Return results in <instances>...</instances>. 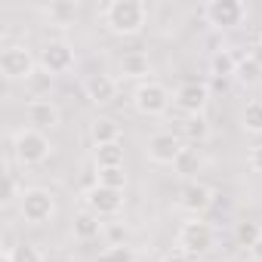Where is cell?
Segmentation results:
<instances>
[{
    "label": "cell",
    "instance_id": "cell-1",
    "mask_svg": "<svg viewBox=\"0 0 262 262\" xmlns=\"http://www.w3.org/2000/svg\"><path fill=\"white\" fill-rule=\"evenodd\" d=\"M102 25L117 37H136L148 25V7L142 0H111L102 7Z\"/></svg>",
    "mask_w": 262,
    "mask_h": 262
},
{
    "label": "cell",
    "instance_id": "cell-2",
    "mask_svg": "<svg viewBox=\"0 0 262 262\" xmlns=\"http://www.w3.org/2000/svg\"><path fill=\"white\" fill-rule=\"evenodd\" d=\"M13 155L22 167H40L50 155H53V142L47 133L34 126H22L13 133Z\"/></svg>",
    "mask_w": 262,
    "mask_h": 262
},
{
    "label": "cell",
    "instance_id": "cell-3",
    "mask_svg": "<svg viewBox=\"0 0 262 262\" xmlns=\"http://www.w3.org/2000/svg\"><path fill=\"white\" fill-rule=\"evenodd\" d=\"M216 247V228L210 222H204L201 216H191L179 225L176 231V250H182L188 259L194 256H204Z\"/></svg>",
    "mask_w": 262,
    "mask_h": 262
},
{
    "label": "cell",
    "instance_id": "cell-4",
    "mask_svg": "<svg viewBox=\"0 0 262 262\" xmlns=\"http://www.w3.org/2000/svg\"><path fill=\"white\" fill-rule=\"evenodd\" d=\"M37 56L25 47V43H7L0 50V74H4L10 83H19V80H31L34 71H37Z\"/></svg>",
    "mask_w": 262,
    "mask_h": 262
},
{
    "label": "cell",
    "instance_id": "cell-5",
    "mask_svg": "<svg viewBox=\"0 0 262 262\" xmlns=\"http://www.w3.org/2000/svg\"><path fill=\"white\" fill-rule=\"evenodd\" d=\"M19 216L28 225H47L56 219V194L50 188H25L19 198Z\"/></svg>",
    "mask_w": 262,
    "mask_h": 262
},
{
    "label": "cell",
    "instance_id": "cell-6",
    "mask_svg": "<svg viewBox=\"0 0 262 262\" xmlns=\"http://www.w3.org/2000/svg\"><path fill=\"white\" fill-rule=\"evenodd\" d=\"M133 108L139 111V114H145V117H161V114H167L170 111V102H173V93L164 86V83H158V80H145V83H139L136 90H133Z\"/></svg>",
    "mask_w": 262,
    "mask_h": 262
},
{
    "label": "cell",
    "instance_id": "cell-7",
    "mask_svg": "<svg viewBox=\"0 0 262 262\" xmlns=\"http://www.w3.org/2000/svg\"><path fill=\"white\" fill-rule=\"evenodd\" d=\"M37 65L50 74V77H62L68 71H74L77 65V53L68 40H47L37 53Z\"/></svg>",
    "mask_w": 262,
    "mask_h": 262
},
{
    "label": "cell",
    "instance_id": "cell-8",
    "mask_svg": "<svg viewBox=\"0 0 262 262\" xmlns=\"http://www.w3.org/2000/svg\"><path fill=\"white\" fill-rule=\"evenodd\" d=\"M185 151V142L179 133H170V129H161V133L148 136L145 142V158L158 167H176V161L182 158Z\"/></svg>",
    "mask_w": 262,
    "mask_h": 262
},
{
    "label": "cell",
    "instance_id": "cell-9",
    "mask_svg": "<svg viewBox=\"0 0 262 262\" xmlns=\"http://www.w3.org/2000/svg\"><path fill=\"white\" fill-rule=\"evenodd\" d=\"M244 19H247V7L241 0H210L204 7V22L219 31H231V28L244 25Z\"/></svg>",
    "mask_w": 262,
    "mask_h": 262
},
{
    "label": "cell",
    "instance_id": "cell-10",
    "mask_svg": "<svg viewBox=\"0 0 262 262\" xmlns=\"http://www.w3.org/2000/svg\"><path fill=\"white\" fill-rule=\"evenodd\" d=\"M83 204H86V210L96 213L99 219H108V216H117V213L123 210L126 198H123V191H117V188H105V185L96 182L93 188H86Z\"/></svg>",
    "mask_w": 262,
    "mask_h": 262
},
{
    "label": "cell",
    "instance_id": "cell-11",
    "mask_svg": "<svg viewBox=\"0 0 262 262\" xmlns=\"http://www.w3.org/2000/svg\"><path fill=\"white\" fill-rule=\"evenodd\" d=\"M80 90H83V96L93 102V105H111L114 99H117V80L111 77V74H105V71H93V74H83V80H80Z\"/></svg>",
    "mask_w": 262,
    "mask_h": 262
},
{
    "label": "cell",
    "instance_id": "cell-12",
    "mask_svg": "<svg viewBox=\"0 0 262 262\" xmlns=\"http://www.w3.org/2000/svg\"><path fill=\"white\" fill-rule=\"evenodd\" d=\"M173 102L179 111H185V117H198V114H204V108L210 102V90H207V83L188 80L173 93Z\"/></svg>",
    "mask_w": 262,
    "mask_h": 262
},
{
    "label": "cell",
    "instance_id": "cell-13",
    "mask_svg": "<svg viewBox=\"0 0 262 262\" xmlns=\"http://www.w3.org/2000/svg\"><path fill=\"white\" fill-rule=\"evenodd\" d=\"M25 120H28V126L47 133V129H56V126L62 123V111H59L56 102H50V99H31V102L25 105Z\"/></svg>",
    "mask_w": 262,
    "mask_h": 262
},
{
    "label": "cell",
    "instance_id": "cell-14",
    "mask_svg": "<svg viewBox=\"0 0 262 262\" xmlns=\"http://www.w3.org/2000/svg\"><path fill=\"white\" fill-rule=\"evenodd\" d=\"M179 207L191 216H204L213 207V188L204 182H185L179 191Z\"/></svg>",
    "mask_w": 262,
    "mask_h": 262
},
{
    "label": "cell",
    "instance_id": "cell-15",
    "mask_svg": "<svg viewBox=\"0 0 262 262\" xmlns=\"http://www.w3.org/2000/svg\"><path fill=\"white\" fill-rule=\"evenodd\" d=\"M120 74H123L126 80H139V83L151 80V77H148V74H151V59H148V53H142V50L123 53V56H120Z\"/></svg>",
    "mask_w": 262,
    "mask_h": 262
},
{
    "label": "cell",
    "instance_id": "cell-16",
    "mask_svg": "<svg viewBox=\"0 0 262 262\" xmlns=\"http://www.w3.org/2000/svg\"><path fill=\"white\" fill-rule=\"evenodd\" d=\"M90 139L96 148L102 145H120V123L111 120V117H96L90 123Z\"/></svg>",
    "mask_w": 262,
    "mask_h": 262
},
{
    "label": "cell",
    "instance_id": "cell-17",
    "mask_svg": "<svg viewBox=\"0 0 262 262\" xmlns=\"http://www.w3.org/2000/svg\"><path fill=\"white\" fill-rule=\"evenodd\" d=\"M102 222H99V216L96 213H90V210H83V213H77L74 216V225H71V231H74V237L80 241V244H86V241H96L99 234H102Z\"/></svg>",
    "mask_w": 262,
    "mask_h": 262
},
{
    "label": "cell",
    "instance_id": "cell-18",
    "mask_svg": "<svg viewBox=\"0 0 262 262\" xmlns=\"http://www.w3.org/2000/svg\"><path fill=\"white\" fill-rule=\"evenodd\" d=\"M234 80H237L241 86H256V83L262 80V62H259L253 53H247L244 59H237V71H234Z\"/></svg>",
    "mask_w": 262,
    "mask_h": 262
},
{
    "label": "cell",
    "instance_id": "cell-19",
    "mask_svg": "<svg viewBox=\"0 0 262 262\" xmlns=\"http://www.w3.org/2000/svg\"><path fill=\"white\" fill-rule=\"evenodd\" d=\"M234 71H237V59L228 50H216L210 56V74L216 80H228V77H234Z\"/></svg>",
    "mask_w": 262,
    "mask_h": 262
},
{
    "label": "cell",
    "instance_id": "cell-20",
    "mask_svg": "<svg viewBox=\"0 0 262 262\" xmlns=\"http://www.w3.org/2000/svg\"><path fill=\"white\" fill-rule=\"evenodd\" d=\"M241 126L250 136H262V99H253L241 111Z\"/></svg>",
    "mask_w": 262,
    "mask_h": 262
},
{
    "label": "cell",
    "instance_id": "cell-21",
    "mask_svg": "<svg viewBox=\"0 0 262 262\" xmlns=\"http://www.w3.org/2000/svg\"><path fill=\"white\" fill-rule=\"evenodd\" d=\"M179 136L188 139V142H207V139H210V123L204 120V114H198V117H185L182 126H179Z\"/></svg>",
    "mask_w": 262,
    "mask_h": 262
},
{
    "label": "cell",
    "instance_id": "cell-22",
    "mask_svg": "<svg viewBox=\"0 0 262 262\" xmlns=\"http://www.w3.org/2000/svg\"><path fill=\"white\" fill-rule=\"evenodd\" d=\"M4 247H10V253H13V262H47L37 244H28V241H19V244H13V237L7 234Z\"/></svg>",
    "mask_w": 262,
    "mask_h": 262
},
{
    "label": "cell",
    "instance_id": "cell-23",
    "mask_svg": "<svg viewBox=\"0 0 262 262\" xmlns=\"http://www.w3.org/2000/svg\"><path fill=\"white\" fill-rule=\"evenodd\" d=\"M259 237H262V222L244 219V222H237V225H234V241H237V247L253 250V244H256Z\"/></svg>",
    "mask_w": 262,
    "mask_h": 262
},
{
    "label": "cell",
    "instance_id": "cell-24",
    "mask_svg": "<svg viewBox=\"0 0 262 262\" xmlns=\"http://www.w3.org/2000/svg\"><path fill=\"white\" fill-rule=\"evenodd\" d=\"M96 170H108V167H123V148L120 145H102L93 155Z\"/></svg>",
    "mask_w": 262,
    "mask_h": 262
},
{
    "label": "cell",
    "instance_id": "cell-25",
    "mask_svg": "<svg viewBox=\"0 0 262 262\" xmlns=\"http://www.w3.org/2000/svg\"><path fill=\"white\" fill-rule=\"evenodd\" d=\"M96 262H136V253L129 244H108Z\"/></svg>",
    "mask_w": 262,
    "mask_h": 262
},
{
    "label": "cell",
    "instance_id": "cell-26",
    "mask_svg": "<svg viewBox=\"0 0 262 262\" xmlns=\"http://www.w3.org/2000/svg\"><path fill=\"white\" fill-rule=\"evenodd\" d=\"M96 182L105 185V188H117V191H123V188H126V170H123V167L96 170Z\"/></svg>",
    "mask_w": 262,
    "mask_h": 262
},
{
    "label": "cell",
    "instance_id": "cell-27",
    "mask_svg": "<svg viewBox=\"0 0 262 262\" xmlns=\"http://www.w3.org/2000/svg\"><path fill=\"white\" fill-rule=\"evenodd\" d=\"M198 167H201V161H198V155H194L191 148H185V151H182V158L176 161V170H179L182 176H191V173H198Z\"/></svg>",
    "mask_w": 262,
    "mask_h": 262
},
{
    "label": "cell",
    "instance_id": "cell-28",
    "mask_svg": "<svg viewBox=\"0 0 262 262\" xmlns=\"http://www.w3.org/2000/svg\"><path fill=\"white\" fill-rule=\"evenodd\" d=\"M43 13H47L50 19H59V25H65V19H71V16L77 13V7H71V4H50Z\"/></svg>",
    "mask_w": 262,
    "mask_h": 262
},
{
    "label": "cell",
    "instance_id": "cell-29",
    "mask_svg": "<svg viewBox=\"0 0 262 262\" xmlns=\"http://www.w3.org/2000/svg\"><path fill=\"white\" fill-rule=\"evenodd\" d=\"M25 194V188H19V182H16V173H10L7 170V191H4V207H10L13 201H19Z\"/></svg>",
    "mask_w": 262,
    "mask_h": 262
},
{
    "label": "cell",
    "instance_id": "cell-30",
    "mask_svg": "<svg viewBox=\"0 0 262 262\" xmlns=\"http://www.w3.org/2000/svg\"><path fill=\"white\" fill-rule=\"evenodd\" d=\"M247 164H250V170H253V173H259V176H262V142L250 148V155H247Z\"/></svg>",
    "mask_w": 262,
    "mask_h": 262
},
{
    "label": "cell",
    "instance_id": "cell-31",
    "mask_svg": "<svg viewBox=\"0 0 262 262\" xmlns=\"http://www.w3.org/2000/svg\"><path fill=\"white\" fill-rule=\"evenodd\" d=\"M161 262H188V256H185L182 250H173V253H167Z\"/></svg>",
    "mask_w": 262,
    "mask_h": 262
},
{
    "label": "cell",
    "instance_id": "cell-32",
    "mask_svg": "<svg viewBox=\"0 0 262 262\" xmlns=\"http://www.w3.org/2000/svg\"><path fill=\"white\" fill-rule=\"evenodd\" d=\"M250 256H253L256 262H262V237H259V241L253 244V250H250Z\"/></svg>",
    "mask_w": 262,
    "mask_h": 262
},
{
    "label": "cell",
    "instance_id": "cell-33",
    "mask_svg": "<svg viewBox=\"0 0 262 262\" xmlns=\"http://www.w3.org/2000/svg\"><path fill=\"white\" fill-rule=\"evenodd\" d=\"M0 262H13V253H10V247H4V250H0Z\"/></svg>",
    "mask_w": 262,
    "mask_h": 262
},
{
    "label": "cell",
    "instance_id": "cell-34",
    "mask_svg": "<svg viewBox=\"0 0 262 262\" xmlns=\"http://www.w3.org/2000/svg\"><path fill=\"white\" fill-rule=\"evenodd\" d=\"M213 262H231V259H213Z\"/></svg>",
    "mask_w": 262,
    "mask_h": 262
},
{
    "label": "cell",
    "instance_id": "cell-35",
    "mask_svg": "<svg viewBox=\"0 0 262 262\" xmlns=\"http://www.w3.org/2000/svg\"><path fill=\"white\" fill-rule=\"evenodd\" d=\"M259 43H262V31H259Z\"/></svg>",
    "mask_w": 262,
    "mask_h": 262
},
{
    "label": "cell",
    "instance_id": "cell-36",
    "mask_svg": "<svg viewBox=\"0 0 262 262\" xmlns=\"http://www.w3.org/2000/svg\"><path fill=\"white\" fill-rule=\"evenodd\" d=\"M136 262H148V259H136Z\"/></svg>",
    "mask_w": 262,
    "mask_h": 262
}]
</instances>
